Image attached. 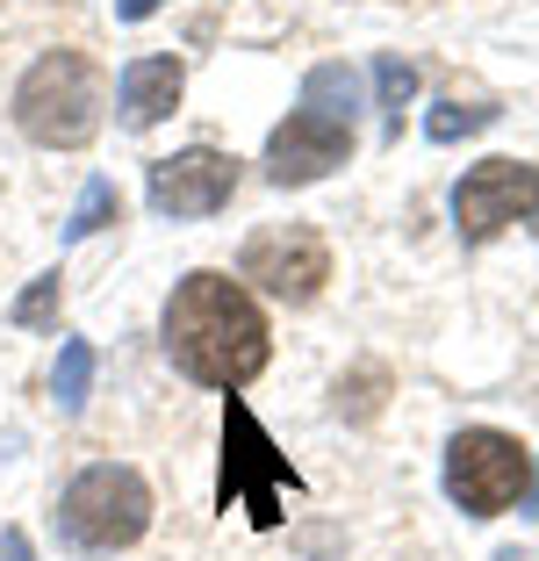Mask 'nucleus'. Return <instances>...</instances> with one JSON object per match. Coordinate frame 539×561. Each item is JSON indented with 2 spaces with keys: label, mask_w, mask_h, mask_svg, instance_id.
I'll return each instance as SVG.
<instances>
[{
  "label": "nucleus",
  "mask_w": 539,
  "mask_h": 561,
  "mask_svg": "<svg viewBox=\"0 0 539 561\" xmlns=\"http://www.w3.org/2000/svg\"><path fill=\"white\" fill-rule=\"evenodd\" d=\"M180 87H187V72H180V58H130L123 66V123L130 130H151V123H165L180 108Z\"/></svg>",
  "instance_id": "nucleus-10"
},
{
  "label": "nucleus",
  "mask_w": 539,
  "mask_h": 561,
  "mask_svg": "<svg viewBox=\"0 0 539 561\" xmlns=\"http://www.w3.org/2000/svg\"><path fill=\"white\" fill-rule=\"evenodd\" d=\"M302 108H317V116H331V123H353V108H359V72L345 66V58L310 66V80H302Z\"/></svg>",
  "instance_id": "nucleus-11"
},
{
  "label": "nucleus",
  "mask_w": 539,
  "mask_h": 561,
  "mask_svg": "<svg viewBox=\"0 0 539 561\" xmlns=\"http://www.w3.org/2000/svg\"><path fill=\"white\" fill-rule=\"evenodd\" d=\"M375 389H381V367H367V375L353 381V417H375V403H381Z\"/></svg>",
  "instance_id": "nucleus-17"
},
{
  "label": "nucleus",
  "mask_w": 539,
  "mask_h": 561,
  "mask_svg": "<svg viewBox=\"0 0 539 561\" xmlns=\"http://www.w3.org/2000/svg\"><path fill=\"white\" fill-rule=\"evenodd\" d=\"M15 123L30 145L80 151L101 130V66L87 50H44L15 87Z\"/></svg>",
  "instance_id": "nucleus-2"
},
{
  "label": "nucleus",
  "mask_w": 539,
  "mask_h": 561,
  "mask_svg": "<svg viewBox=\"0 0 539 561\" xmlns=\"http://www.w3.org/2000/svg\"><path fill=\"white\" fill-rule=\"evenodd\" d=\"M58 296H66V274L50 266V274H36L30 288H22V302H15V324H22V331H44L50 317H58Z\"/></svg>",
  "instance_id": "nucleus-16"
},
{
  "label": "nucleus",
  "mask_w": 539,
  "mask_h": 561,
  "mask_svg": "<svg viewBox=\"0 0 539 561\" xmlns=\"http://www.w3.org/2000/svg\"><path fill=\"white\" fill-rule=\"evenodd\" d=\"M532 224H539V187H532Z\"/></svg>",
  "instance_id": "nucleus-21"
},
{
  "label": "nucleus",
  "mask_w": 539,
  "mask_h": 561,
  "mask_svg": "<svg viewBox=\"0 0 539 561\" xmlns=\"http://www.w3.org/2000/svg\"><path fill=\"white\" fill-rule=\"evenodd\" d=\"M525 482H532V454H525L511 432H454V446H446V496H454L468 518H496L511 512L525 496Z\"/></svg>",
  "instance_id": "nucleus-5"
},
{
  "label": "nucleus",
  "mask_w": 539,
  "mask_h": 561,
  "mask_svg": "<svg viewBox=\"0 0 539 561\" xmlns=\"http://www.w3.org/2000/svg\"><path fill=\"white\" fill-rule=\"evenodd\" d=\"M490 123H496L490 101H439L425 116V130H432V145H454V137H474V130H490Z\"/></svg>",
  "instance_id": "nucleus-14"
},
{
  "label": "nucleus",
  "mask_w": 539,
  "mask_h": 561,
  "mask_svg": "<svg viewBox=\"0 0 539 561\" xmlns=\"http://www.w3.org/2000/svg\"><path fill=\"white\" fill-rule=\"evenodd\" d=\"M345 159H353V123H331V116H317V108H295V116L266 137V181L274 187H310Z\"/></svg>",
  "instance_id": "nucleus-8"
},
{
  "label": "nucleus",
  "mask_w": 539,
  "mask_h": 561,
  "mask_svg": "<svg viewBox=\"0 0 539 561\" xmlns=\"http://www.w3.org/2000/svg\"><path fill=\"white\" fill-rule=\"evenodd\" d=\"M280 490H295V468L274 439L260 432V417L238 397H223V476H216V512L245 504L252 526H280Z\"/></svg>",
  "instance_id": "nucleus-4"
},
{
  "label": "nucleus",
  "mask_w": 539,
  "mask_h": 561,
  "mask_svg": "<svg viewBox=\"0 0 539 561\" xmlns=\"http://www.w3.org/2000/svg\"><path fill=\"white\" fill-rule=\"evenodd\" d=\"M238 274L260 280L274 302H310L317 288L331 280V245L317 224H266V231L245 238V260Z\"/></svg>",
  "instance_id": "nucleus-6"
},
{
  "label": "nucleus",
  "mask_w": 539,
  "mask_h": 561,
  "mask_svg": "<svg viewBox=\"0 0 539 561\" xmlns=\"http://www.w3.org/2000/svg\"><path fill=\"white\" fill-rule=\"evenodd\" d=\"M525 518H539V476L525 482Z\"/></svg>",
  "instance_id": "nucleus-20"
},
{
  "label": "nucleus",
  "mask_w": 539,
  "mask_h": 561,
  "mask_svg": "<svg viewBox=\"0 0 539 561\" xmlns=\"http://www.w3.org/2000/svg\"><path fill=\"white\" fill-rule=\"evenodd\" d=\"M58 518H66V540L87 554H115V547L145 540L151 526V490L137 468L94 461L87 476H72V490L58 496Z\"/></svg>",
  "instance_id": "nucleus-3"
},
{
  "label": "nucleus",
  "mask_w": 539,
  "mask_h": 561,
  "mask_svg": "<svg viewBox=\"0 0 539 561\" xmlns=\"http://www.w3.org/2000/svg\"><path fill=\"white\" fill-rule=\"evenodd\" d=\"M532 187H539V173L532 165H518V159H482L468 173V181L454 187V224H460V238H496L504 224H518V216H532Z\"/></svg>",
  "instance_id": "nucleus-7"
},
{
  "label": "nucleus",
  "mask_w": 539,
  "mask_h": 561,
  "mask_svg": "<svg viewBox=\"0 0 539 561\" xmlns=\"http://www.w3.org/2000/svg\"><path fill=\"white\" fill-rule=\"evenodd\" d=\"M0 554H8V561H36V554H30V540H22V533H15V526L0 533Z\"/></svg>",
  "instance_id": "nucleus-19"
},
{
  "label": "nucleus",
  "mask_w": 539,
  "mask_h": 561,
  "mask_svg": "<svg viewBox=\"0 0 539 561\" xmlns=\"http://www.w3.org/2000/svg\"><path fill=\"white\" fill-rule=\"evenodd\" d=\"M50 389H58V411H80L87 403V389H94V346H87V339H66V346H58Z\"/></svg>",
  "instance_id": "nucleus-12"
},
{
  "label": "nucleus",
  "mask_w": 539,
  "mask_h": 561,
  "mask_svg": "<svg viewBox=\"0 0 539 561\" xmlns=\"http://www.w3.org/2000/svg\"><path fill=\"white\" fill-rule=\"evenodd\" d=\"M230 195H238V159H223L209 145L151 165V209L159 216H216Z\"/></svg>",
  "instance_id": "nucleus-9"
},
{
  "label": "nucleus",
  "mask_w": 539,
  "mask_h": 561,
  "mask_svg": "<svg viewBox=\"0 0 539 561\" xmlns=\"http://www.w3.org/2000/svg\"><path fill=\"white\" fill-rule=\"evenodd\" d=\"M159 8H165V0H115V15H123V22H145V15H159Z\"/></svg>",
  "instance_id": "nucleus-18"
},
{
  "label": "nucleus",
  "mask_w": 539,
  "mask_h": 561,
  "mask_svg": "<svg viewBox=\"0 0 539 561\" xmlns=\"http://www.w3.org/2000/svg\"><path fill=\"white\" fill-rule=\"evenodd\" d=\"M165 353L187 381L202 389H223L238 397L266 360H274V331H266V310L245 296V280L230 274H187L165 302Z\"/></svg>",
  "instance_id": "nucleus-1"
},
{
  "label": "nucleus",
  "mask_w": 539,
  "mask_h": 561,
  "mask_svg": "<svg viewBox=\"0 0 539 561\" xmlns=\"http://www.w3.org/2000/svg\"><path fill=\"white\" fill-rule=\"evenodd\" d=\"M115 216H123L115 181H87V187H80V209H72V224H66V238H94V231H108Z\"/></svg>",
  "instance_id": "nucleus-15"
},
{
  "label": "nucleus",
  "mask_w": 539,
  "mask_h": 561,
  "mask_svg": "<svg viewBox=\"0 0 539 561\" xmlns=\"http://www.w3.org/2000/svg\"><path fill=\"white\" fill-rule=\"evenodd\" d=\"M375 94H381V116H389V137L403 130V108H410V94H417V66L410 58H375Z\"/></svg>",
  "instance_id": "nucleus-13"
}]
</instances>
